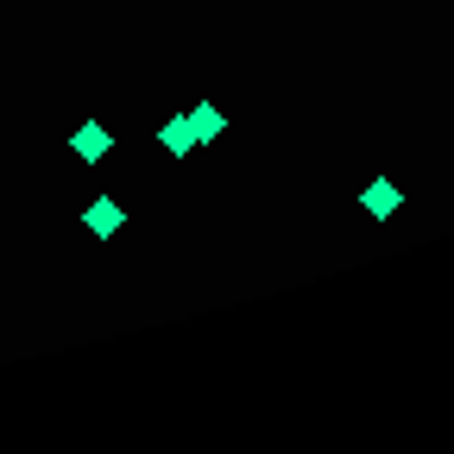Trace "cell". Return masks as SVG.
<instances>
[{"label": "cell", "mask_w": 454, "mask_h": 454, "mask_svg": "<svg viewBox=\"0 0 454 454\" xmlns=\"http://www.w3.org/2000/svg\"><path fill=\"white\" fill-rule=\"evenodd\" d=\"M82 227H89L95 240H114V234H121V227H127V208L114 202V196H95V202L82 208Z\"/></svg>", "instance_id": "1"}, {"label": "cell", "mask_w": 454, "mask_h": 454, "mask_svg": "<svg viewBox=\"0 0 454 454\" xmlns=\"http://www.w3.org/2000/svg\"><path fill=\"white\" fill-rule=\"evenodd\" d=\"M360 208H366V215H372V221H391V215H397V208H404V190H397V184H391V177H372V184H366V190H360Z\"/></svg>", "instance_id": "2"}, {"label": "cell", "mask_w": 454, "mask_h": 454, "mask_svg": "<svg viewBox=\"0 0 454 454\" xmlns=\"http://www.w3.org/2000/svg\"><path fill=\"white\" fill-rule=\"evenodd\" d=\"M70 152H76V158H82V164H101V158H107V152H114V133H107V127H95V121H89V127H76V133H70Z\"/></svg>", "instance_id": "3"}, {"label": "cell", "mask_w": 454, "mask_h": 454, "mask_svg": "<svg viewBox=\"0 0 454 454\" xmlns=\"http://www.w3.org/2000/svg\"><path fill=\"white\" fill-rule=\"evenodd\" d=\"M158 145H164L170 158H190V152H196V127H190V114H170V121L158 127Z\"/></svg>", "instance_id": "4"}, {"label": "cell", "mask_w": 454, "mask_h": 454, "mask_svg": "<svg viewBox=\"0 0 454 454\" xmlns=\"http://www.w3.org/2000/svg\"><path fill=\"white\" fill-rule=\"evenodd\" d=\"M190 127H196V145H208V139L227 133V114H221L215 101H202V107H190Z\"/></svg>", "instance_id": "5"}]
</instances>
